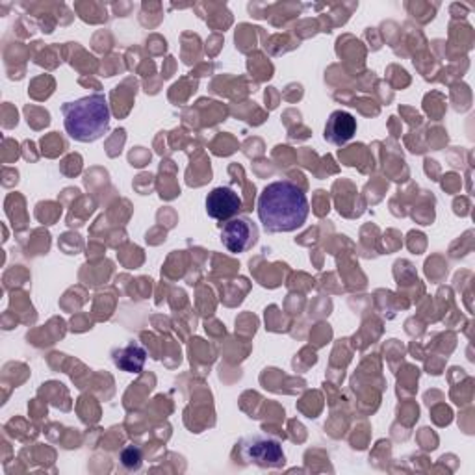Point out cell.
<instances>
[{"label": "cell", "mask_w": 475, "mask_h": 475, "mask_svg": "<svg viewBox=\"0 0 475 475\" xmlns=\"http://www.w3.org/2000/svg\"><path fill=\"white\" fill-rule=\"evenodd\" d=\"M309 199L292 180H277L264 188L258 197V218L268 233H292L309 218Z\"/></svg>", "instance_id": "obj_1"}, {"label": "cell", "mask_w": 475, "mask_h": 475, "mask_svg": "<svg viewBox=\"0 0 475 475\" xmlns=\"http://www.w3.org/2000/svg\"><path fill=\"white\" fill-rule=\"evenodd\" d=\"M64 126L71 140L91 143L101 140L110 126V104L104 95L95 93L88 97L65 103L62 106Z\"/></svg>", "instance_id": "obj_2"}, {"label": "cell", "mask_w": 475, "mask_h": 475, "mask_svg": "<svg viewBox=\"0 0 475 475\" xmlns=\"http://www.w3.org/2000/svg\"><path fill=\"white\" fill-rule=\"evenodd\" d=\"M240 455L245 463L262 468H280L284 464L282 446L265 434H255L245 439L241 442Z\"/></svg>", "instance_id": "obj_3"}, {"label": "cell", "mask_w": 475, "mask_h": 475, "mask_svg": "<svg viewBox=\"0 0 475 475\" xmlns=\"http://www.w3.org/2000/svg\"><path fill=\"white\" fill-rule=\"evenodd\" d=\"M258 231L247 218H236L225 223L221 231V241L231 253H243L257 243Z\"/></svg>", "instance_id": "obj_4"}, {"label": "cell", "mask_w": 475, "mask_h": 475, "mask_svg": "<svg viewBox=\"0 0 475 475\" xmlns=\"http://www.w3.org/2000/svg\"><path fill=\"white\" fill-rule=\"evenodd\" d=\"M241 208V197L233 188H216L206 197V212L218 221H229Z\"/></svg>", "instance_id": "obj_5"}, {"label": "cell", "mask_w": 475, "mask_h": 475, "mask_svg": "<svg viewBox=\"0 0 475 475\" xmlns=\"http://www.w3.org/2000/svg\"><path fill=\"white\" fill-rule=\"evenodd\" d=\"M356 134V119L348 111L336 110L326 125V140L333 145H346Z\"/></svg>", "instance_id": "obj_6"}, {"label": "cell", "mask_w": 475, "mask_h": 475, "mask_svg": "<svg viewBox=\"0 0 475 475\" xmlns=\"http://www.w3.org/2000/svg\"><path fill=\"white\" fill-rule=\"evenodd\" d=\"M145 358H147V353L143 348L128 346V348H123L116 353V356H113V363H116V366L121 368L123 372L138 373V372H142V368L145 364Z\"/></svg>", "instance_id": "obj_7"}, {"label": "cell", "mask_w": 475, "mask_h": 475, "mask_svg": "<svg viewBox=\"0 0 475 475\" xmlns=\"http://www.w3.org/2000/svg\"><path fill=\"white\" fill-rule=\"evenodd\" d=\"M121 461L126 468H140L142 464V455H140V449L136 448H128L123 451L121 455Z\"/></svg>", "instance_id": "obj_8"}]
</instances>
